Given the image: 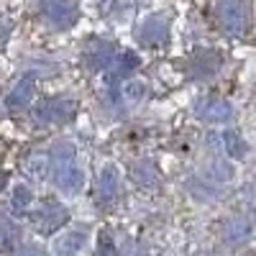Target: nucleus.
<instances>
[{"mask_svg": "<svg viewBox=\"0 0 256 256\" xmlns=\"http://www.w3.org/2000/svg\"><path fill=\"white\" fill-rule=\"evenodd\" d=\"M52 177L59 192L77 195L84 184V172L77 166V152L70 141H59L52 148Z\"/></svg>", "mask_w": 256, "mask_h": 256, "instance_id": "obj_1", "label": "nucleus"}, {"mask_svg": "<svg viewBox=\"0 0 256 256\" xmlns=\"http://www.w3.org/2000/svg\"><path fill=\"white\" fill-rule=\"evenodd\" d=\"M216 16L226 34H241L248 26V0H218Z\"/></svg>", "mask_w": 256, "mask_h": 256, "instance_id": "obj_2", "label": "nucleus"}, {"mask_svg": "<svg viewBox=\"0 0 256 256\" xmlns=\"http://www.w3.org/2000/svg\"><path fill=\"white\" fill-rule=\"evenodd\" d=\"M38 10L46 24L54 28H70L77 20V6L72 0H41Z\"/></svg>", "mask_w": 256, "mask_h": 256, "instance_id": "obj_3", "label": "nucleus"}, {"mask_svg": "<svg viewBox=\"0 0 256 256\" xmlns=\"http://www.w3.org/2000/svg\"><path fill=\"white\" fill-rule=\"evenodd\" d=\"M67 218H70L67 208L59 205V202H52V200L44 202V205L34 212L36 230H41V233H54L56 228H62L64 223H67Z\"/></svg>", "mask_w": 256, "mask_h": 256, "instance_id": "obj_4", "label": "nucleus"}, {"mask_svg": "<svg viewBox=\"0 0 256 256\" xmlns=\"http://www.w3.org/2000/svg\"><path fill=\"white\" fill-rule=\"evenodd\" d=\"M195 116L205 123H226L233 110H230V102L223 100V98H200L198 105H195Z\"/></svg>", "mask_w": 256, "mask_h": 256, "instance_id": "obj_5", "label": "nucleus"}, {"mask_svg": "<svg viewBox=\"0 0 256 256\" xmlns=\"http://www.w3.org/2000/svg\"><path fill=\"white\" fill-rule=\"evenodd\" d=\"M74 116V102L70 100H52V102H44L41 108L36 110V120L41 126H54V123H64Z\"/></svg>", "mask_w": 256, "mask_h": 256, "instance_id": "obj_6", "label": "nucleus"}, {"mask_svg": "<svg viewBox=\"0 0 256 256\" xmlns=\"http://www.w3.org/2000/svg\"><path fill=\"white\" fill-rule=\"evenodd\" d=\"M166 36H169V18H164V16H152V18H146L144 26L138 28V38L144 41V44H148V46L164 44Z\"/></svg>", "mask_w": 256, "mask_h": 256, "instance_id": "obj_7", "label": "nucleus"}, {"mask_svg": "<svg viewBox=\"0 0 256 256\" xmlns=\"http://www.w3.org/2000/svg\"><path fill=\"white\" fill-rule=\"evenodd\" d=\"M84 244H88V228H72L54 241V251L56 256H77Z\"/></svg>", "mask_w": 256, "mask_h": 256, "instance_id": "obj_8", "label": "nucleus"}, {"mask_svg": "<svg viewBox=\"0 0 256 256\" xmlns=\"http://www.w3.org/2000/svg\"><path fill=\"white\" fill-rule=\"evenodd\" d=\"M120 192V172L118 166L108 164L100 169V177H98V195L102 202H113Z\"/></svg>", "mask_w": 256, "mask_h": 256, "instance_id": "obj_9", "label": "nucleus"}, {"mask_svg": "<svg viewBox=\"0 0 256 256\" xmlns=\"http://www.w3.org/2000/svg\"><path fill=\"white\" fill-rule=\"evenodd\" d=\"M34 98V82L31 80H24V82H18L13 92L6 98V105H8V110H16V108H24V105H28Z\"/></svg>", "mask_w": 256, "mask_h": 256, "instance_id": "obj_10", "label": "nucleus"}, {"mask_svg": "<svg viewBox=\"0 0 256 256\" xmlns=\"http://www.w3.org/2000/svg\"><path fill=\"white\" fill-rule=\"evenodd\" d=\"M116 62V56H113V49L108 46V44H98L90 54H88V64L92 70H100V67H110V64Z\"/></svg>", "mask_w": 256, "mask_h": 256, "instance_id": "obj_11", "label": "nucleus"}, {"mask_svg": "<svg viewBox=\"0 0 256 256\" xmlns=\"http://www.w3.org/2000/svg\"><path fill=\"white\" fill-rule=\"evenodd\" d=\"M248 233H251V223L246 218H233L226 228V238L228 241H244V238H248Z\"/></svg>", "mask_w": 256, "mask_h": 256, "instance_id": "obj_12", "label": "nucleus"}, {"mask_svg": "<svg viewBox=\"0 0 256 256\" xmlns=\"http://www.w3.org/2000/svg\"><path fill=\"white\" fill-rule=\"evenodd\" d=\"M223 144H226V152H228L230 156H236V159L246 156V144H244V138H241L236 131H226V134H223Z\"/></svg>", "mask_w": 256, "mask_h": 256, "instance_id": "obj_13", "label": "nucleus"}, {"mask_svg": "<svg viewBox=\"0 0 256 256\" xmlns=\"http://www.w3.org/2000/svg\"><path fill=\"white\" fill-rule=\"evenodd\" d=\"M205 172H208V177L218 180V182H226V180H230V177H233V169H230L226 162H210Z\"/></svg>", "mask_w": 256, "mask_h": 256, "instance_id": "obj_14", "label": "nucleus"}, {"mask_svg": "<svg viewBox=\"0 0 256 256\" xmlns=\"http://www.w3.org/2000/svg\"><path fill=\"white\" fill-rule=\"evenodd\" d=\"M123 95H126V100H131V102H141L148 95V88H146V82H128L123 88Z\"/></svg>", "mask_w": 256, "mask_h": 256, "instance_id": "obj_15", "label": "nucleus"}, {"mask_svg": "<svg viewBox=\"0 0 256 256\" xmlns=\"http://www.w3.org/2000/svg\"><path fill=\"white\" fill-rule=\"evenodd\" d=\"M31 200H34V195H31V190L26 184H18L13 190V208L16 210H26L31 205Z\"/></svg>", "mask_w": 256, "mask_h": 256, "instance_id": "obj_16", "label": "nucleus"}, {"mask_svg": "<svg viewBox=\"0 0 256 256\" xmlns=\"http://www.w3.org/2000/svg\"><path fill=\"white\" fill-rule=\"evenodd\" d=\"M13 256H49V251L41 248V246H36V244H26V246H18V248L13 251Z\"/></svg>", "mask_w": 256, "mask_h": 256, "instance_id": "obj_17", "label": "nucleus"}, {"mask_svg": "<svg viewBox=\"0 0 256 256\" xmlns=\"http://www.w3.org/2000/svg\"><path fill=\"white\" fill-rule=\"evenodd\" d=\"M95 256H116V246H113V238L108 236V233L100 238V246H98V254Z\"/></svg>", "mask_w": 256, "mask_h": 256, "instance_id": "obj_18", "label": "nucleus"}, {"mask_svg": "<svg viewBox=\"0 0 256 256\" xmlns=\"http://www.w3.org/2000/svg\"><path fill=\"white\" fill-rule=\"evenodd\" d=\"M3 228H6L3 244H6V248H10V246H13V226H10V220H3Z\"/></svg>", "mask_w": 256, "mask_h": 256, "instance_id": "obj_19", "label": "nucleus"}]
</instances>
